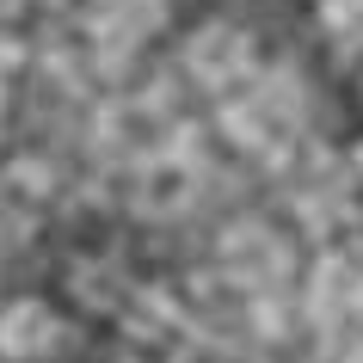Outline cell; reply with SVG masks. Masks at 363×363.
Wrapping results in <instances>:
<instances>
[{
    "label": "cell",
    "mask_w": 363,
    "mask_h": 363,
    "mask_svg": "<svg viewBox=\"0 0 363 363\" xmlns=\"http://www.w3.org/2000/svg\"><path fill=\"white\" fill-rule=\"evenodd\" d=\"M222 130L240 142V148L265 154V160H277V154H289V142H296V105H289L284 93H252V99H234L228 111H222Z\"/></svg>",
    "instance_id": "1"
},
{
    "label": "cell",
    "mask_w": 363,
    "mask_h": 363,
    "mask_svg": "<svg viewBox=\"0 0 363 363\" xmlns=\"http://www.w3.org/2000/svg\"><path fill=\"white\" fill-rule=\"evenodd\" d=\"M185 62L203 86H234V80L252 68V43L240 25H203L191 43H185Z\"/></svg>",
    "instance_id": "3"
},
{
    "label": "cell",
    "mask_w": 363,
    "mask_h": 363,
    "mask_svg": "<svg viewBox=\"0 0 363 363\" xmlns=\"http://www.w3.org/2000/svg\"><path fill=\"white\" fill-rule=\"evenodd\" d=\"M320 25L345 43V50H363V0H326Z\"/></svg>",
    "instance_id": "7"
},
{
    "label": "cell",
    "mask_w": 363,
    "mask_h": 363,
    "mask_svg": "<svg viewBox=\"0 0 363 363\" xmlns=\"http://www.w3.org/2000/svg\"><path fill=\"white\" fill-rule=\"evenodd\" d=\"M222 271H228L240 289H271L289 271V247L265 222H240V228L222 234Z\"/></svg>",
    "instance_id": "2"
},
{
    "label": "cell",
    "mask_w": 363,
    "mask_h": 363,
    "mask_svg": "<svg viewBox=\"0 0 363 363\" xmlns=\"http://www.w3.org/2000/svg\"><path fill=\"white\" fill-rule=\"evenodd\" d=\"M93 25H99L105 43L130 50L135 38H148L160 25V0H93Z\"/></svg>",
    "instance_id": "6"
},
{
    "label": "cell",
    "mask_w": 363,
    "mask_h": 363,
    "mask_svg": "<svg viewBox=\"0 0 363 363\" xmlns=\"http://www.w3.org/2000/svg\"><path fill=\"white\" fill-rule=\"evenodd\" d=\"M197 191V172L191 160H179V154H160L142 167V210H185Z\"/></svg>",
    "instance_id": "5"
},
{
    "label": "cell",
    "mask_w": 363,
    "mask_h": 363,
    "mask_svg": "<svg viewBox=\"0 0 363 363\" xmlns=\"http://www.w3.org/2000/svg\"><path fill=\"white\" fill-rule=\"evenodd\" d=\"M0 345H6V357H43V351L56 345V314L43 302H6Z\"/></svg>",
    "instance_id": "4"
},
{
    "label": "cell",
    "mask_w": 363,
    "mask_h": 363,
    "mask_svg": "<svg viewBox=\"0 0 363 363\" xmlns=\"http://www.w3.org/2000/svg\"><path fill=\"white\" fill-rule=\"evenodd\" d=\"M357 167H363V154H357Z\"/></svg>",
    "instance_id": "8"
}]
</instances>
